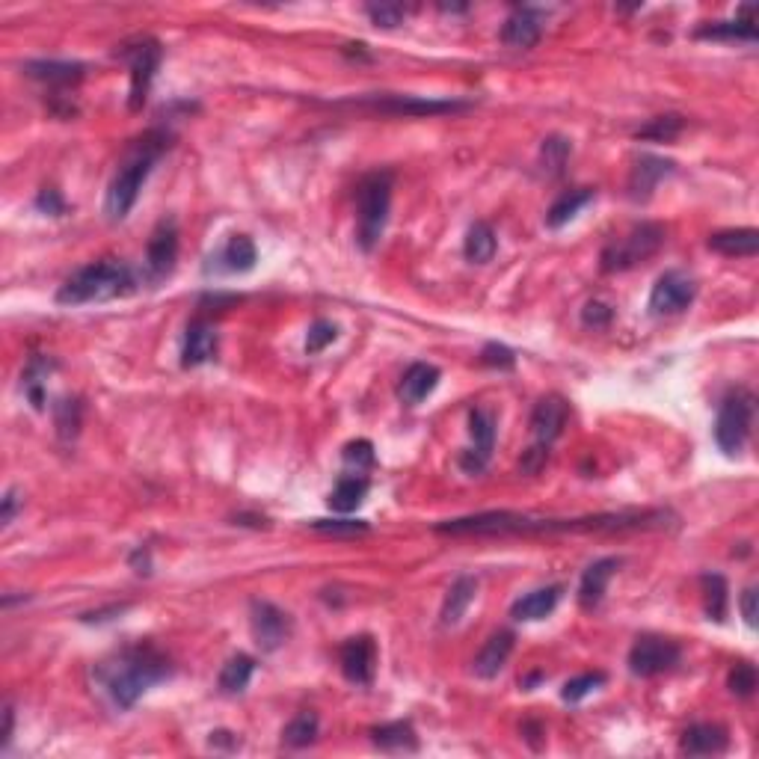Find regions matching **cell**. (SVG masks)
<instances>
[{
  "instance_id": "25",
  "label": "cell",
  "mask_w": 759,
  "mask_h": 759,
  "mask_svg": "<svg viewBox=\"0 0 759 759\" xmlns=\"http://www.w3.org/2000/svg\"><path fill=\"white\" fill-rule=\"evenodd\" d=\"M371 742L386 754H413L419 751V736L410 721H392L371 730Z\"/></svg>"
},
{
  "instance_id": "23",
  "label": "cell",
  "mask_w": 759,
  "mask_h": 759,
  "mask_svg": "<svg viewBox=\"0 0 759 759\" xmlns=\"http://www.w3.org/2000/svg\"><path fill=\"white\" fill-rule=\"evenodd\" d=\"M84 63H69V60H30L24 63V75L48 86H72L84 78Z\"/></svg>"
},
{
  "instance_id": "2",
  "label": "cell",
  "mask_w": 759,
  "mask_h": 759,
  "mask_svg": "<svg viewBox=\"0 0 759 759\" xmlns=\"http://www.w3.org/2000/svg\"><path fill=\"white\" fill-rule=\"evenodd\" d=\"M172 676V662L152 644H137L98 665V682L119 709H131L152 685Z\"/></svg>"
},
{
  "instance_id": "3",
  "label": "cell",
  "mask_w": 759,
  "mask_h": 759,
  "mask_svg": "<svg viewBox=\"0 0 759 759\" xmlns=\"http://www.w3.org/2000/svg\"><path fill=\"white\" fill-rule=\"evenodd\" d=\"M169 146H172V134H167V131H146L140 140H134L128 146L122 164H119L110 187H107V196H104V211L113 223L125 220L131 214L149 172L167 155Z\"/></svg>"
},
{
  "instance_id": "41",
  "label": "cell",
  "mask_w": 759,
  "mask_h": 759,
  "mask_svg": "<svg viewBox=\"0 0 759 759\" xmlns=\"http://www.w3.org/2000/svg\"><path fill=\"white\" fill-rule=\"evenodd\" d=\"M309 525H312V531L327 534V537H359V534L371 531V525L362 519H315Z\"/></svg>"
},
{
  "instance_id": "39",
  "label": "cell",
  "mask_w": 759,
  "mask_h": 759,
  "mask_svg": "<svg viewBox=\"0 0 759 759\" xmlns=\"http://www.w3.org/2000/svg\"><path fill=\"white\" fill-rule=\"evenodd\" d=\"M570 152H573L570 140H564V137H546L543 146H540V164H543V169L549 175H561Z\"/></svg>"
},
{
  "instance_id": "30",
  "label": "cell",
  "mask_w": 759,
  "mask_h": 759,
  "mask_svg": "<svg viewBox=\"0 0 759 759\" xmlns=\"http://www.w3.org/2000/svg\"><path fill=\"white\" fill-rule=\"evenodd\" d=\"M57 365H54V359H48V356H33L30 362H27V368H24V374H21V386H24V395H27V401L33 404V410H45V380H48V374L54 371Z\"/></svg>"
},
{
  "instance_id": "5",
  "label": "cell",
  "mask_w": 759,
  "mask_h": 759,
  "mask_svg": "<svg viewBox=\"0 0 759 759\" xmlns=\"http://www.w3.org/2000/svg\"><path fill=\"white\" fill-rule=\"evenodd\" d=\"M392 172L386 169H377V172H368L362 181H359V190H356V241L365 253H371L383 232H386V223H389V208H392Z\"/></svg>"
},
{
  "instance_id": "7",
  "label": "cell",
  "mask_w": 759,
  "mask_h": 759,
  "mask_svg": "<svg viewBox=\"0 0 759 759\" xmlns=\"http://www.w3.org/2000/svg\"><path fill=\"white\" fill-rule=\"evenodd\" d=\"M754 395L748 389H733L721 407H718V419H715V442L724 454L736 457L751 436V424H754Z\"/></svg>"
},
{
  "instance_id": "45",
  "label": "cell",
  "mask_w": 759,
  "mask_h": 759,
  "mask_svg": "<svg viewBox=\"0 0 759 759\" xmlns=\"http://www.w3.org/2000/svg\"><path fill=\"white\" fill-rule=\"evenodd\" d=\"M365 12H368V18H371L377 27H383V30L398 27V24L404 21V15H407L401 3H368Z\"/></svg>"
},
{
  "instance_id": "37",
  "label": "cell",
  "mask_w": 759,
  "mask_h": 759,
  "mask_svg": "<svg viewBox=\"0 0 759 759\" xmlns=\"http://www.w3.org/2000/svg\"><path fill=\"white\" fill-rule=\"evenodd\" d=\"M253 674H255L253 656H247V653L232 656V659L223 665V671H220V691H223V694H241V691L250 685Z\"/></svg>"
},
{
  "instance_id": "53",
  "label": "cell",
  "mask_w": 759,
  "mask_h": 759,
  "mask_svg": "<svg viewBox=\"0 0 759 759\" xmlns=\"http://www.w3.org/2000/svg\"><path fill=\"white\" fill-rule=\"evenodd\" d=\"M12 727H15V712H12V703L3 706V736H0V745L9 748L12 742Z\"/></svg>"
},
{
  "instance_id": "21",
  "label": "cell",
  "mask_w": 759,
  "mask_h": 759,
  "mask_svg": "<svg viewBox=\"0 0 759 759\" xmlns=\"http://www.w3.org/2000/svg\"><path fill=\"white\" fill-rule=\"evenodd\" d=\"M513 641H516V635H513L510 629H499V632H493V635L484 641V647H481V653L475 656V662H472V671H475V676H481V679H493V676L502 674L505 662L510 659V653H513Z\"/></svg>"
},
{
  "instance_id": "16",
  "label": "cell",
  "mask_w": 759,
  "mask_h": 759,
  "mask_svg": "<svg viewBox=\"0 0 759 759\" xmlns=\"http://www.w3.org/2000/svg\"><path fill=\"white\" fill-rule=\"evenodd\" d=\"M540 36H543V12L534 6H516L502 27V42L516 51L534 48L540 42Z\"/></svg>"
},
{
  "instance_id": "36",
  "label": "cell",
  "mask_w": 759,
  "mask_h": 759,
  "mask_svg": "<svg viewBox=\"0 0 759 759\" xmlns=\"http://www.w3.org/2000/svg\"><path fill=\"white\" fill-rule=\"evenodd\" d=\"M318 730H321V721H318V715H315V712H300V715H294V718L288 721V727L282 730V742H285L288 748L300 751V748H309V745H315V739H318Z\"/></svg>"
},
{
  "instance_id": "38",
  "label": "cell",
  "mask_w": 759,
  "mask_h": 759,
  "mask_svg": "<svg viewBox=\"0 0 759 759\" xmlns=\"http://www.w3.org/2000/svg\"><path fill=\"white\" fill-rule=\"evenodd\" d=\"M682 128H685V119L682 116H676V113H668V116H656V119H650L644 128H638V140H656V143H671L674 137L682 134Z\"/></svg>"
},
{
  "instance_id": "11",
  "label": "cell",
  "mask_w": 759,
  "mask_h": 759,
  "mask_svg": "<svg viewBox=\"0 0 759 759\" xmlns=\"http://www.w3.org/2000/svg\"><path fill=\"white\" fill-rule=\"evenodd\" d=\"M697 297V285L688 273L682 270H668L659 276V282L653 285V294H650V315L656 318H671V315H679L685 312Z\"/></svg>"
},
{
  "instance_id": "31",
  "label": "cell",
  "mask_w": 759,
  "mask_h": 759,
  "mask_svg": "<svg viewBox=\"0 0 759 759\" xmlns=\"http://www.w3.org/2000/svg\"><path fill=\"white\" fill-rule=\"evenodd\" d=\"M475 593H478V582H475L472 576H460V579L451 585L445 602H442V623H445V626L460 623L463 614L469 611V605L475 602Z\"/></svg>"
},
{
  "instance_id": "22",
  "label": "cell",
  "mask_w": 759,
  "mask_h": 759,
  "mask_svg": "<svg viewBox=\"0 0 759 759\" xmlns=\"http://www.w3.org/2000/svg\"><path fill=\"white\" fill-rule=\"evenodd\" d=\"M620 570V558H599L593 561L591 567L582 573V582H579V605L585 611H593L602 596L608 591V582L614 579V573Z\"/></svg>"
},
{
  "instance_id": "6",
  "label": "cell",
  "mask_w": 759,
  "mask_h": 759,
  "mask_svg": "<svg viewBox=\"0 0 759 759\" xmlns=\"http://www.w3.org/2000/svg\"><path fill=\"white\" fill-rule=\"evenodd\" d=\"M668 241V229L662 223H638L635 229H629V235H623L620 241H611L602 250V270L605 273H620V270H632L635 264H644L647 258L659 253Z\"/></svg>"
},
{
  "instance_id": "12",
  "label": "cell",
  "mask_w": 759,
  "mask_h": 759,
  "mask_svg": "<svg viewBox=\"0 0 759 759\" xmlns=\"http://www.w3.org/2000/svg\"><path fill=\"white\" fill-rule=\"evenodd\" d=\"M250 629H253L255 644L264 653H273L291 638V617H288V611H282L279 605H273L267 599H253Z\"/></svg>"
},
{
  "instance_id": "34",
  "label": "cell",
  "mask_w": 759,
  "mask_h": 759,
  "mask_svg": "<svg viewBox=\"0 0 759 759\" xmlns=\"http://www.w3.org/2000/svg\"><path fill=\"white\" fill-rule=\"evenodd\" d=\"M700 591H703V608L706 617L715 623H724L727 617V605H730V591H727V579L718 573H706L700 579Z\"/></svg>"
},
{
  "instance_id": "48",
  "label": "cell",
  "mask_w": 759,
  "mask_h": 759,
  "mask_svg": "<svg viewBox=\"0 0 759 759\" xmlns=\"http://www.w3.org/2000/svg\"><path fill=\"white\" fill-rule=\"evenodd\" d=\"M481 362L484 365H490V368H502V371H510L513 365H516V356H513V350L505 347V344H496V341H490L484 350H481Z\"/></svg>"
},
{
  "instance_id": "40",
  "label": "cell",
  "mask_w": 759,
  "mask_h": 759,
  "mask_svg": "<svg viewBox=\"0 0 759 759\" xmlns=\"http://www.w3.org/2000/svg\"><path fill=\"white\" fill-rule=\"evenodd\" d=\"M54 419H57V433L66 442H72L81 430V404H78V398H63L54 407Z\"/></svg>"
},
{
  "instance_id": "33",
  "label": "cell",
  "mask_w": 759,
  "mask_h": 759,
  "mask_svg": "<svg viewBox=\"0 0 759 759\" xmlns=\"http://www.w3.org/2000/svg\"><path fill=\"white\" fill-rule=\"evenodd\" d=\"M499 250V241H496V232H493V226L490 223H472L469 226V232H466V244H463V253L469 261H475V264H487V261H493V255Z\"/></svg>"
},
{
  "instance_id": "14",
  "label": "cell",
  "mask_w": 759,
  "mask_h": 759,
  "mask_svg": "<svg viewBox=\"0 0 759 759\" xmlns=\"http://www.w3.org/2000/svg\"><path fill=\"white\" fill-rule=\"evenodd\" d=\"M338 665L347 682L353 685H371L377 671V647L368 635L347 638L338 650Z\"/></svg>"
},
{
  "instance_id": "44",
  "label": "cell",
  "mask_w": 759,
  "mask_h": 759,
  "mask_svg": "<svg viewBox=\"0 0 759 759\" xmlns=\"http://www.w3.org/2000/svg\"><path fill=\"white\" fill-rule=\"evenodd\" d=\"M602 682H605V674H602V671H593V674L576 676V679H570V682L564 685L561 697H564L567 703H579V700H585L591 691H596Z\"/></svg>"
},
{
  "instance_id": "1",
  "label": "cell",
  "mask_w": 759,
  "mask_h": 759,
  "mask_svg": "<svg viewBox=\"0 0 759 759\" xmlns=\"http://www.w3.org/2000/svg\"><path fill=\"white\" fill-rule=\"evenodd\" d=\"M668 519L665 510H626V513H599L585 519H534L513 510H487L475 516L445 519L433 525L436 534L451 537H505V534H555V531H638V528H656Z\"/></svg>"
},
{
  "instance_id": "28",
  "label": "cell",
  "mask_w": 759,
  "mask_h": 759,
  "mask_svg": "<svg viewBox=\"0 0 759 759\" xmlns=\"http://www.w3.org/2000/svg\"><path fill=\"white\" fill-rule=\"evenodd\" d=\"M258 261V250H255L253 238L247 235H232L229 244L217 255V267L226 273H250Z\"/></svg>"
},
{
  "instance_id": "4",
  "label": "cell",
  "mask_w": 759,
  "mask_h": 759,
  "mask_svg": "<svg viewBox=\"0 0 759 759\" xmlns=\"http://www.w3.org/2000/svg\"><path fill=\"white\" fill-rule=\"evenodd\" d=\"M137 291V273L116 258L92 261L81 270H75L57 291L60 306H84V303H101L128 297Z\"/></svg>"
},
{
  "instance_id": "29",
  "label": "cell",
  "mask_w": 759,
  "mask_h": 759,
  "mask_svg": "<svg viewBox=\"0 0 759 759\" xmlns=\"http://www.w3.org/2000/svg\"><path fill=\"white\" fill-rule=\"evenodd\" d=\"M593 196H596V190H591V187H576V190L561 193V196L552 202L549 214H546V226H549V229H561V226L570 223L585 205H591Z\"/></svg>"
},
{
  "instance_id": "10",
  "label": "cell",
  "mask_w": 759,
  "mask_h": 759,
  "mask_svg": "<svg viewBox=\"0 0 759 759\" xmlns=\"http://www.w3.org/2000/svg\"><path fill=\"white\" fill-rule=\"evenodd\" d=\"M356 104L374 113H386V116H442V113H460L469 107L463 101H445V98L436 101V98H416V95H368Z\"/></svg>"
},
{
  "instance_id": "52",
  "label": "cell",
  "mask_w": 759,
  "mask_h": 759,
  "mask_svg": "<svg viewBox=\"0 0 759 759\" xmlns=\"http://www.w3.org/2000/svg\"><path fill=\"white\" fill-rule=\"evenodd\" d=\"M742 614H745V623L748 626H757V617H759V611H757V588H745V593H742Z\"/></svg>"
},
{
  "instance_id": "19",
  "label": "cell",
  "mask_w": 759,
  "mask_h": 759,
  "mask_svg": "<svg viewBox=\"0 0 759 759\" xmlns=\"http://www.w3.org/2000/svg\"><path fill=\"white\" fill-rule=\"evenodd\" d=\"M217 327L205 318H196L187 324L184 344H181V365L184 368H199L217 353Z\"/></svg>"
},
{
  "instance_id": "17",
  "label": "cell",
  "mask_w": 759,
  "mask_h": 759,
  "mask_svg": "<svg viewBox=\"0 0 759 759\" xmlns=\"http://www.w3.org/2000/svg\"><path fill=\"white\" fill-rule=\"evenodd\" d=\"M567 416H570V407L561 395H546L537 401L534 413H531V433L537 439V445H552L561 433H564V424H567Z\"/></svg>"
},
{
  "instance_id": "15",
  "label": "cell",
  "mask_w": 759,
  "mask_h": 759,
  "mask_svg": "<svg viewBox=\"0 0 759 759\" xmlns=\"http://www.w3.org/2000/svg\"><path fill=\"white\" fill-rule=\"evenodd\" d=\"M175 258H178V226H175L172 217H167L155 226V232L146 244V270H149V276L155 282L167 279L169 273L175 270Z\"/></svg>"
},
{
  "instance_id": "51",
  "label": "cell",
  "mask_w": 759,
  "mask_h": 759,
  "mask_svg": "<svg viewBox=\"0 0 759 759\" xmlns=\"http://www.w3.org/2000/svg\"><path fill=\"white\" fill-rule=\"evenodd\" d=\"M549 460V448L546 445H534V448H528L525 451V457L519 460V466H522V472H528V475H534V472H540L543 469V463Z\"/></svg>"
},
{
  "instance_id": "13",
  "label": "cell",
  "mask_w": 759,
  "mask_h": 759,
  "mask_svg": "<svg viewBox=\"0 0 759 759\" xmlns=\"http://www.w3.org/2000/svg\"><path fill=\"white\" fill-rule=\"evenodd\" d=\"M469 433H472V448L460 457V466L469 475H478L490 457H493V445H496V416L484 407L472 410L469 416Z\"/></svg>"
},
{
  "instance_id": "43",
  "label": "cell",
  "mask_w": 759,
  "mask_h": 759,
  "mask_svg": "<svg viewBox=\"0 0 759 759\" xmlns=\"http://www.w3.org/2000/svg\"><path fill=\"white\" fill-rule=\"evenodd\" d=\"M344 463L350 466V469H356V475L359 472H365V469H371L374 466V445L368 442V439H353V442H347L344 445Z\"/></svg>"
},
{
  "instance_id": "47",
  "label": "cell",
  "mask_w": 759,
  "mask_h": 759,
  "mask_svg": "<svg viewBox=\"0 0 759 759\" xmlns=\"http://www.w3.org/2000/svg\"><path fill=\"white\" fill-rule=\"evenodd\" d=\"M611 321H614V309H611L608 303H602V300H591V303H585V309H582V324H585V327L605 330Z\"/></svg>"
},
{
  "instance_id": "50",
  "label": "cell",
  "mask_w": 759,
  "mask_h": 759,
  "mask_svg": "<svg viewBox=\"0 0 759 759\" xmlns=\"http://www.w3.org/2000/svg\"><path fill=\"white\" fill-rule=\"evenodd\" d=\"M21 505H24V499H21L18 487H9V490L3 493V499H0V525H3V528L12 525V519H15V513L21 510Z\"/></svg>"
},
{
  "instance_id": "35",
  "label": "cell",
  "mask_w": 759,
  "mask_h": 759,
  "mask_svg": "<svg viewBox=\"0 0 759 759\" xmlns=\"http://www.w3.org/2000/svg\"><path fill=\"white\" fill-rule=\"evenodd\" d=\"M368 478L365 475H344V478H338L336 490L330 493V507L338 510V513H350V510H356V507L365 502V496H368Z\"/></svg>"
},
{
  "instance_id": "8",
  "label": "cell",
  "mask_w": 759,
  "mask_h": 759,
  "mask_svg": "<svg viewBox=\"0 0 759 759\" xmlns=\"http://www.w3.org/2000/svg\"><path fill=\"white\" fill-rule=\"evenodd\" d=\"M119 54L128 60V69H131V98H128V107L140 110L146 104V98H149L155 72L161 66V54H164L161 42L152 39V36H140L134 42H125Z\"/></svg>"
},
{
  "instance_id": "49",
  "label": "cell",
  "mask_w": 759,
  "mask_h": 759,
  "mask_svg": "<svg viewBox=\"0 0 759 759\" xmlns=\"http://www.w3.org/2000/svg\"><path fill=\"white\" fill-rule=\"evenodd\" d=\"M36 208H39V211H45V214H51V217L66 214V202H63V196H60L54 187H45V190L36 196Z\"/></svg>"
},
{
  "instance_id": "9",
  "label": "cell",
  "mask_w": 759,
  "mask_h": 759,
  "mask_svg": "<svg viewBox=\"0 0 759 759\" xmlns=\"http://www.w3.org/2000/svg\"><path fill=\"white\" fill-rule=\"evenodd\" d=\"M682 659L679 644L671 638H659V635H644L632 644L629 650V671L635 676H659L674 671Z\"/></svg>"
},
{
  "instance_id": "27",
  "label": "cell",
  "mask_w": 759,
  "mask_h": 759,
  "mask_svg": "<svg viewBox=\"0 0 759 759\" xmlns=\"http://www.w3.org/2000/svg\"><path fill=\"white\" fill-rule=\"evenodd\" d=\"M709 250L730 258H751L759 253V232L757 229H724L709 235Z\"/></svg>"
},
{
  "instance_id": "20",
  "label": "cell",
  "mask_w": 759,
  "mask_h": 759,
  "mask_svg": "<svg viewBox=\"0 0 759 759\" xmlns=\"http://www.w3.org/2000/svg\"><path fill=\"white\" fill-rule=\"evenodd\" d=\"M674 175V161H665V158H656V155H641L635 161V167L629 172V199L635 202H647L659 181Z\"/></svg>"
},
{
  "instance_id": "18",
  "label": "cell",
  "mask_w": 759,
  "mask_h": 759,
  "mask_svg": "<svg viewBox=\"0 0 759 759\" xmlns=\"http://www.w3.org/2000/svg\"><path fill=\"white\" fill-rule=\"evenodd\" d=\"M730 748V733L721 724H691L682 739H679V751L688 757H718Z\"/></svg>"
},
{
  "instance_id": "24",
  "label": "cell",
  "mask_w": 759,
  "mask_h": 759,
  "mask_svg": "<svg viewBox=\"0 0 759 759\" xmlns=\"http://www.w3.org/2000/svg\"><path fill=\"white\" fill-rule=\"evenodd\" d=\"M561 593H564L561 585H549V588H537V591L525 593V596H519L510 605V617L522 620V623L543 620V617H549L555 611V605L561 602Z\"/></svg>"
},
{
  "instance_id": "26",
  "label": "cell",
  "mask_w": 759,
  "mask_h": 759,
  "mask_svg": "<svg viewBox=\"0 0 759 759\" xmlns=\"http://www.w3.org/2000/svg\"><path fill=\"white\" fill-rule=\"evenodd\" d=\"M436 386H439V368L427 365V362H416L404 371V377L398 383V395L404 404H422Z\"/></svg>"
},
{
  "instance_id": "46",
  "label": "cell",
  "mask_w": 759,
  "mask_h": 759,
  "mask_svg": "<svg viewBox=\"0 0 759 759\" xmlns=\"http://www.w3.org/2000/svg\"><path fill=\"white\" fill-rule=\"evenodd\" d=\"M336 338H338V327L333 324V321H315V324L309 327V336H306V353H309V356H315V353L327 350Z\"/></svg>"
},
{
  "instance_id": "32",
  "label": "cell",
  "mask_w": 759,
  "mask_h": 759,
  "mask_svg": "<svg viewBox=\"0 0 759 759\" xmlns=\"http://www.w3.org/2000/svg\"><path fill=\"white\" fill-rule=\"evenodd\" d=\"M697 39H715V42H754L757 24L754 18H736V21H715L697 30Z\"/></svg>"
},
{
  "instance_id": "42",
  "label": "cell",
  "mask_w": 759,
  "mask_h": 759,
  "mask_svg": "<svg viewBox=\"0 0 759 759\" xmlns=\"http://www.w3.org/2000/svg\"><path fill=\"white\" fill-rule=\"evenodd\" d=\"M727 688L736 694V697H751L757 691V668L751 662H739L730 668V676H727Z\"/></svg>"
}]
</instances>
